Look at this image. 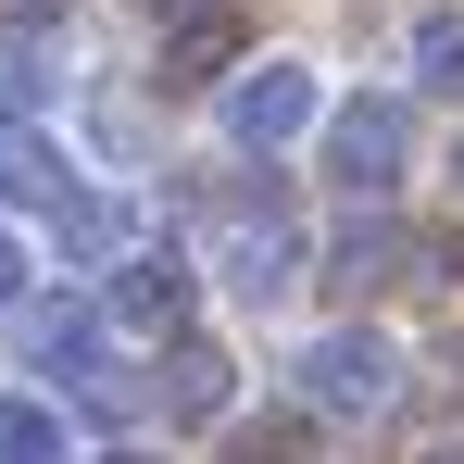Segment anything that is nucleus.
Segmentation results:
<instances>
[{
    "label": "nucleus",
    "mask_w": 464,
    "mask_h": 464,
    "mask_svg": "<svg viewBox=\"0 0 464 464\" xmlns=\"http://www.w3.org/2000/svg\"><path fill=\"white\" fill-rule=\"evenodd\" d=\"M401 264H414V238L389 227L377 201H352V227L326 238V276H339V289H352V302H364V289H389V276H401Z\"/></svg>",
    "instance_id": "nucleus-6"
},
{
    "label": "nucleus",
    "mask_w": 464,
    "mask_h": 464,
    "mask_svg": "<svg viewBox=\"0 0 464 464\" xmlns=\"http://www.w3.org/2000/svg\"><path fill=\"white\" fill-rule=\"evenodd\" d=\"M51 227H63V251H76V264H113V251H126V201H101V188H76V201H63Z\"/></svg>",
    "instance_id": "nucleus-11"
},
{
    "label": "nucleus",
    "mask_w": 464,
    "mask_h": 464,
    "mask_svg": "<svg viewBox=\"0 0 464 464\" xmlns=\"http://www.w3.org/2000/svg\"><path fill=\"white\" fill-rule=\"evenodd\" d=\"M289 377H302V401H314V414H389V401H401V352H389L377 326L352 314V326H326V339H314Z\"/></svg>",
    "instance_id": "nucleus-2"
},
{
    "label": "nucleus",
    "mask_w": 464,
    "mask_h": 464,
    "mask_svg": "<svg viewBox=\"0 0 464 464\" xmlns=\"http://www.w3.org/2000/svg\"><path fill=\"white\" fill-rule=\"evenodd\" d=\"M227 352H214V339H176V364H163V414H188V427H214V414H227Z\"/></svg>",
    "instance_id": "nucleus-7"
},
{
    "label": "nucleus",
    "mask_w": 464,
    "mask_h": 464,
    "mask_svg": "<svg viewBox=\"0 0 464 464\" xmlns=\"http://www.w3.org/2000/svg\"><path fill=\"white\" fill-rule=\"evenodd\" d=\"M13 13H25V25H51V13H76V0H13Z\"/></svg>",
    "instance_id": "nucleus-16"
},
{
    "label": "nucleus",
    "mask_w": 464,
    "mask_h": 464,
    "mask_svg": "<svg viewBox=\"0 0 464 464\" xmlns=\"http://www.w3.org/2000/svg\"><path fill=\"white\" fill-rule=\"evenodd\" d=\"M452 188H464V151H452Z\"/></svg>",
    "instance_id": "nucleus-20"
},
{
    "label": "nucleus",
    "mask_w": 464,
    "mask_h": 464,
    "mask_svg": "<svg viewBox=\"0 0 464 464\" xmlns=\"http://www.w3.org/2000/svg\"><path fill=\"white\" fill-rule=\"evenodd\" d=\"M63 452V414L51 401H0V464H51Z\"/></svg>",
    "instance_id": "nucleus-12"
},
{
    "label": "nucleus",
    "mask_w": 464,
    "mask_h": 464,
    "mask_svg": "<svg viewBox=\"0 0 464 464\" xmlns=\"http://www.w3.org/2000/svg\"><path fill=\"white\" fill-rule=\"evenodd\" d=\"M414 76L440 88V101H464V0H427L414 13Z\"/></svg>",
    "instance_id": "nucleus-10"
},
{
    "label": "nucleus",
    "mask_w": 464,
    "mask_h": 464,
    "mask_svg": "<svg viewBox=\"0 0 464 464\" xmlns=\"http://www.w3.org/2000/svg\"><path fill=\"white\" fill-rule=\"evenodd\" d=\"M25 352H38L51 377H88V352H101V314H88V302H38V314H25Z\"/></svg>",
    "instance_id": "nucleus-9"
},
{
    "label": "nucleus",
    "mask_w": 464,
    "mask_h": 464,
    "mask_svg": "<svg viewBox=\"0 0 464 464\" xmlns=\"http://www.w3.org/2000/svg\"><path fill=\"white\" fill-rule=\"evenodd\" d=\"M302 126H314V63H276L264 51L251 76H227V139L238 151H289Z\"/></svg>",
    "instance_id": "nucleus-4"
},
{
    "label": "nucleus",
    "mask_w": 464,
    "mask_h": 464,
    "mask_svg": "<svg viewBox=\"0 0 464 464\" xmlns=\"http://www.w3.org/2000/svg\"><path fill=\"white\" fill-rule=\"evenodd\" d=\"M101 314H113L126 339H176V326H188V264H176V251H139V264H113Z\"/></svg>",
    "instance_id": "nucleus-5"
},
{
    "label": "nucleus",
    "mask_w": 464,
    "mask_h": 464,
    "mask_svg": "<svg viewBox=\"0 0 464 464\" xmlns=\"http://www.w3.org/2000/svg\"><path fill=\"white\" fill-rule=\"evenodd\" d=\"M101 464H151V452H101Z\"/></svg>",
    "instance_id": "nucleus-19"
},
{
    "label": "nucleus",
    "mask_w": 464,
    "mask_h": 464,
    "mask_svg": "<svg viewBox=\"0 0 464 464\" xmlns=\"http://www.w3.org/2000/svg\"><path fill=\"white\" fill-rule=\"evenodd\" d=\"M38 101V38H0V113Z\"/></svg>",
    "instance_id": "nucleus-14"
},
{
    "label": "nucleus",
    "mask_w": 464,
    "mask_h": 464,
    "mask_svg": "<svg viewBox=\"0 0 464 464\" xmlns=\"http://www.w3.org/2000/svg\"><path fill=\"white\" fill-rule=\"evenodd\" d=\"M427 464H464V440H440V452H427Z\"/></svg>",
    "instance_id": "nucleus-18"
},
{
    "label": "nucleus",
    "mask_w": 464,
    "mask_h": 464,
    "mask_svg": "<svg viewBox=\"0 0 464 464\" xmlns=\"http://www.w3.org/2000/svg\"><path fill=\"white\" fill-rule=\"evenodd\" d=\"M401 163H414V101L364 88V101H339V113H326V176H339L352 201H389V188H401Z\"/></svg>",
    "instance_id": "nucleus-1"
},
{
    "label": "nucleus",
    "mask_w": 464,
    "mask_h": 464,
    "mask_svg": "<svg viewBox=\"0 0 464 464\" xmlns=\"http://www.w3.org/2000/svg\"><path fill=\"white\" fill-rule=\"evenodd\" d=\"M302 276H314V251H302V227H289V201H276V188L238 201V214H227V289L264 314V302H289Z\"/></svg>",
    "instance_id": "nucleus-3"
},
{
    "label": "nucleus",
    "mask_w": 464,
    "mask_h": 464,
    "mask_svg": "<svg viewBox=\"0 0 464 464\" xmlns=\"http://www.w3.org/2000/svg\"><path fill=\"white\" fill-rule=\"evenodd\" d=\"M227 63H238L227 13H176V38H163V88H214Z\"/></svg>",
    "instance_id": "nucleus-8"
},
{
    "label": "nucleus",
    "mask_w": 464,
    "mask_h": 464,
    "mask_svg": "<svg viewBox=\"0 0 464 464\" xmlns=\"http://www.w3.org/2000/svg\"><path fill=\"white\" fill-rule=\"evenodd\" d=\"M151 13H163V25H176V13H201V0H151Z\"/></svg>",
    "instance_id": "nucleus-17"
},
{
    "label": "nucleus",
    "mask_w": 464,
    "mask_h": 464,
    "mask_svg": "<svg viewBox=\"0 0 464 464\" xmlns=\"http://www.w3.org/2000/svg\"><path fill=\"white\" fill-rule=\"evenodd\" d=\"M0 302H25V238L0 227Z\"/></svg>",
    "instance_id": "nucleus-15"
},
{
    "label": "nucleus",
    "mask_w": 464,
    "mask_h": 464,
    "mask_svg": "<svg viewBox=\"0 0 464 464\" xmlns=\"http://www.w3.org/2000/svg\"><path fill=\"white\" fill-rule=\"evenodd\" d=\"M88 139H101V163H139V101L101 88V101H88Z\"/></svg>",
    "instance_id": "nucleus-13"
}]
</instances>
